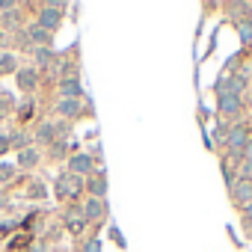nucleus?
Returning <instances> with one entry per match:
<instances>
[{"label":"nucleus","instance_id":"f257e3e1","mask_svg":"<svg viewBox=\"0 0 252 252\" xmlns=\"http://www.w3.org/2000/svg\"><path fill=\"white\" fill-rule=\"evenodd\" d=\"M249 143V131L243 125H234L228 128V137H225V149H228V160H243V149Z\"/></svg>","mask_w":252,"mask_h":252},{"label":"nucleus","instance_id":"f03ea898","mask_svg":"<svg viewBox=\"0 0 252 252\" xmlns=\"http://www.w3.org/2000/svg\"><path fill=\"white\" fill-rule=\"evenodd\" d=\"M60 21H63V12H60V9H54V6H45V9L39 12V27H42V30H48V33H51V30H57V27H60Z\"/></svg>","mask_w":252,"mask_h":252},{"label":"nucleus","instance_id":"7ed1b4c3","mask_svg":"<svg viewBox=\"0 0 252 252\" xmlns=\"http://www.w3.org/2000/svg\"><path fill=\"white\" fill-rule=\"evenodd\" d=\"M104 214H107V202H104V199H92V196H89V199L83 202V217H86V222L101 220Z\"/></svg>","mask_w":252,"mask_h":252},{"label":"nucleus","instance_id":"20e7f679","mask_svg":"<svg viewBox=\"0 0 252 252\" xmlns=\"http://www.w3.org/2000/svg\"><path fill=\"white\" fill-rule=\"evenodd\" d=\"M231 199H234V205H240V208L252 205V184H249V181H240V178H237V184L231 187Z\"/></svg>","mask_w":252,"mask_h":252},{"label":"nucleus","instance_id":"39448f33","mask_svg":"<svg viewBox=\"0 0 252 252\" xmlns=\"http://www.w3.org/2000/svg\"><path fill=\"white\" fill-rule=\"evenodd\" d=\"M220 113L222 116H237L240 113V107H243V101H240V95H220Z\"/></svg>","mask_w":252,"mask_h":252},{"label":"nucleus","instance_id":"423d86ee","mask_svg":"<svg viewBox=\"0 0 252 252\" xmlns=\"http://www.w3.org/2000/svg\"><path fill=\"white\" fill-rule=\"evenodd\" d=\"M77 187H80V184H77V178H74V175H60V178H57V196H60V199L74 196V193H77Z\"/></svg>","mask_w":252,"mask_h":252},{"label":"nucleus","instance_id":"0eeeda50","mask_svg":"<svg viewBox=\"0 0 252 252\" xmlns=\"http://www.w3.org/2000/svg\"><path fill=\"white\" fill-rule=\"evenodd\" d=\"M68 166H71V175H89L92 172V158L89 155H74L68 160Z\"/></svg>","mask_w":252,"mask_h":252},{"label":"nucleus","instance_id":"6e6552de","mask_svg":"<svg viewBox=\"0 0 252 252\" xmlns=\"http://www.w3.org/2000/svg\"><path fill=\"white\" fill-rule=\"evenodd\" d=\"M86 190H89V196L92 199H104L107 196V178L98 172V175H92L89 181H86Z\"/></svg>","mask_w":252,"mask_h":252},{"label":"nucleus","instance_id":"1a4fd4ad","mask_svg":"<svg viewBox=\"0 0 252 252\" xmlns=\"http://www.w3.org/2000/svg\"><path fill=\"white\" fill-rule=\"evenodd\" d=\"M63 98H83V89H80V80L77 77H65L63 86H60Z\"/></svg>","mask_w":252,"mask_h":252},{"label":"nucleus","instance_id":"9d476101","mask_svg":"<svg viewBox=\"0 0 252 252\" xmlns=\"http://www.w3.org/2000/svg\"><path fill=\"white\" fill-rule=\"evenodd\" d=\"M27 39H30L33 45H39V48H45V45H51V33H48V30H42L39 24H33V27L27 30Z\"/></svg>","mask_w":252,"mask_h":252},{"label":"nucleus","instance_id":"9b49d317","mask_svg":"<svg viewBox=\"0 0 252 252\" xmlns=\"http://www.w3.org/2000/svg\"><path fill=\"white\" fill-rule=\"evenodd\" d=\"M36 83H39V74H36L33 68H24V71H18V86H21L24 92H33V89H36Z\"/></svg>","mask_w":252,"mask_h":252},{"label":"nucleus","instance_id":"f8f14e48","mask_svg":"<svg viewBox=\"0 0 252 252\" xmlns=\"http://www.w3.org/2000/svg\"><path fill=\"white\" fill-rule=\"evenodd\" d=\"M57 110H60L63 116H77V113H80V98H63Z\"/></svg>","mask_w":252,"mask_h":252},{"label":"nucleus","instance_id":"ddd939ff","mask_svg":"<svg viewBox=\"0 0 252 252\" xmlns=\"http://www.w3.org/2000/svg\"><path fill=\"white\" fill-rule=\"evenodd\" d=\"M36 163H39V152H36V149H24V152H21V158H18V166L33 169Z\"/></svg>","mask_w":252,"mask_h":252},{"label":"nucleus","instance_id":"4468645a","mask_svg":"<svg viewBox=\"0 0 252 252\" xmlns=\"http://www.w3.org/2000/svg\"><path fill=\"white\" fill-rule=\"evenodd\" d=\"M237 39H240L243 45H252V21H249V18L237 21Z\"/></svg>","mask_w":252,"mask_h":252},{"label":"nucleus","instance_id":"2eb2a0df","mask_svg":"<svg viewBox=\"0 0 252 252\" xmlns=\"http://www.w3.org/2000/svg\"><path fill=\"white\" fill-rule=\"evenodd\" d=\"M39 143H54V137H57V128H54V122H45V125H39Z\"/></svg>","mask_w":252,"mask_h":252},{"label":"nucleus","instance_id":"dca6fc26","mask_svg":"<svg viewBox=\"0 0 252 252\" xmlns=\"http://www.w3.org/2000/svg\"><path fill=\"white\" fill-rule=\"evenodd\" d=\"M83 225H86V217H83V211H74V214L68 211V228H71V231H80Z\"/></svg>","mask_w":252,"mask_h":252},{"label":"nucleus","instance_id":"f3484780","mask_svg":"<svg viewBox=\"0 0 252 252\" xmlns=\"http://www.w3.org/2000/svg\"><path fill=\"white\" fill-rule=\"evenodd\" d=\"M15 71V57L12 54H0V74H9Z\"/></svg>","mask_w":252,"mask_h":252},{"label":"nucleus","instance_id":"a211bd4d","mask_svg":"<svg viewBox=\"0 0 252 252\" xmlns=\"http://www.w3.org/2000/svg\"><path fill=\"white\" fill-rule=\"evenodd\" d=\"M51 60H54V51L51 48H36V63L39 65H48Z\"/></svg>","mask_w":252,"mask_h":252},{"label":"nucleus","instance_id":"6ab92c4d","mask_svg":"<svg viewBox=\"0 0 252 252\" xmlns=\"http://www.w3.org/2000/svg\"><path fill=\"white\" fill-rule=\"evenodd\" d=\"M27 143H30V137H27V134H24V137H15V140H12V146H15V149H21V152H24V146H27Z\"/></svg>","mask_w":252,"mask_h":252},{"label":"nucleus","instance_id":"aec40b11","mask_svg":"<svg viewBox=\"0 0 252 252\" xmlns=\"http://www.w3.org/2000/svg\"><path fill=\"white\" fill-rule=\"evenodd\" d=\"M83 252H101V243H98V240H89V243L83 246Z\"/></svg>","mask_w":252,"mask_h":252},{"label":"nucleus","instance_id":"412c9836","mask_svg":"<svg viewBox=\"0 0 252 252\" xmlns=\"http://www.w3.org/2000/svg\"><path fill=\"white\" fill-rule=\"evenodd\" d=\"M243 160L252 163V137H249V143H246V149H243Z\"/></svg>","mask_w":252,"mask_h":252},{"label":"nucleus","instance_id":"4be33fe9","mask_svg":"<svg viewBox=\"0 0 252 252\" xmlns=\"http://www.w3.org/2000/svg\"><path fill=\"white\" fill-rule=\"evenodd\" d=\"M9 146H12V140H9V137H0V155H3Z\"/></svg>","mask_w":252,"mask_h":252},{"label":"nucleus","instance_id":"5701e85b","mask_svg":"<svg viewBox=\"0 0 252 252\" xmlns=\"http://www.w3.org/2000/svg\"><path fill=\"white\" fill-rule=\"evenodd\" d=\"M30 193H33V196H42L45 190H42V184H33V187H30Z\"/></svg>","mask_w":252,"mask_h":252},{"label":"nucleus","instance_id":"b1692460","mask_svg":"<svg viewBox=\"0 0 252 252\" xmlns=\"http://www.w3.org/2000/svg\"><path fill=\"white\" fill-rule=\"evenodd\" d=\"M0 175H3V178H9V175H12V166H0Z\"/></svg>","mask_w":252,"mask_h":252},{"label":"nucleus","instance_id":"393cba45","mask_svg":"<svg viewBox=\"0 0 252 252\" xmlns=\"http://www.w3.org/2000/svg\"><path fill=\"white\" fill-rule=\"evenodd\" d=\"M249 184H252V178H249Z\"/></svg>","mask_w":252,"mask_h":252}]
</instances>
